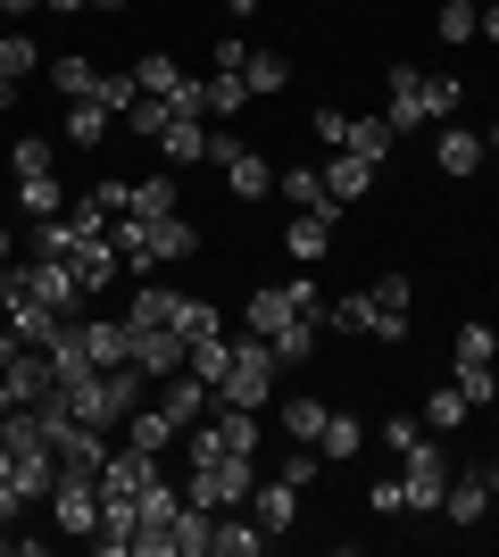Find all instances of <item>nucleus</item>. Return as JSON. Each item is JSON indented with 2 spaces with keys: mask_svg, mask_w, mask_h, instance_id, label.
<instances>
[{
  "mask_svg": "<svg viewBox=\"0 0 499 557\" xmlns=\"http://www.w3.org/2000/svg\"><path fill=\"white\" fill-rule=\"evenodd\" d=\"M250 491H259V458H191L184 466V499L200 508H250Z\"/></svg>",
  "mask_w": 499,
  "mask_h": 557,
  "instance_id": "nucleus-1",
  "label": "nucleus"
},
{
  "mask_svg": "<svg viewBox=\"0 0 499 557\" xmlns=\"http://www.w3.org/2000/svg\"><path fill=\"white\" fill-rule=\"evenodd\" d=\"M275 349L259 342V333H250V342H234V358H225V383H216V399H225V408H266V399H275Z\"/></svg>",
  "mask_w": 499,
  "mask_h": 557,
  "instance_id": "nucleus-2",
  "label": "nucleus"
},
{
  "mask_svg": "<svg viewBox=\"0 0 499 557\" xmlns=\"http://www.w3.org/2000/svg\"><path fill=\"white\" fill-rule=\"evenodd\" d=\"M175 516H184V499L166 491V474H150L134 491V557H175Z\"/></svg>",
  "mask_w": 499,
  "mask_h": 557,
  "instance_id": "nucleus-3",
  "label": "nucleus"
},
{
  "mask_svg": "<svg viewBox=\"0 0 499 557\" xmlns=\"http://www.w3.org/2000/svg\"><path fill=\"white\" fill-rule=\"evenodd\" d=\"M209 166L234 184V200H266V191H275V166H266L241 134H209Z\"/></svg>",
  "mask_w": 499,
  "mask_h": 557,
  "instance_id": "nucleus-4",
  "label": "nucleus"
},
{
  "mask_svg": "<svg viewBox=\"0 0 499 557\" xmlns=\"http://www.w3.org/2000/svg\"><path fill=\"white\" fill-rule=\"evenodd\" d=\"M400 483H408V516H441V491H450V458H441V442H416L400 458Z\"/></svg>",
  "mask_w": 499,
  "mask_h": 557,
  "instance_id": "nucleus-5",
  "label": "nucleus"
},
{
  "mask_svg": "<svg viewBox=\"0 0 499 557\" xmlns=\"http://www.w3.org/2000/svg\"><path fill=\"white\" fill-rule=\"evenodd\" d=\"M50 483H59V466H34L17 449H0V524H17L34 499H50Z\"/></svg>",
  "mask_w": 499,
  "mask_h": 557,
  "instance_id": "nucleus-6",
  "label": "nucleus"
},
{
  "mask_svg": "<svg viewBox=\"0 0 499 557\" xmlns=\"http://www.w3.org/2000/svg\"><path fill=\"white\" fill-rule=\"evenodd\" d=\"M358 300H366V333H383V342H408V308H416V283H408L400 267H391L383 283H366Z\"/></svg>",
  "mask_w": 499,
  "mask_h": 557,
  "instance_id": "nucleus-7",
  "label": "nucleus"
},
{
  "mask_svg": "<svg viewBox=\"0 0 499 557\" xmlns=\"http://www.w3.org/2000/svg\"><path fill=\"white\" fill-rule=\"evenodd\" d=\"M0 383H9V399H17V408H50V399H59V358L25 342L17 358H9V374H0Z\"/></svg>",
  "mask_w": 499,
  "mask_h": 557,
  "instance_id": "nucleus-8",
  "label": "nucleus"
},
{
  "mask_svg": "<svg viewBox=\"0 0 499 557\" xmlns=\"http://www.w3.org/2000/svg\"><path fill=\"white\" fill-rule=\"evenodd\" d=\"M184 349H191V342H184L175 325H125V358H134L150 383H166V374L184 367Z\"/></svg>",
  "mask_w": 499,
  "mask_h": 557,
  "instance_id": "nucleus-9",
  "label": "nucleus"
},
{
  "mask_svg": "<svg viewBox=\"0 0 499 557\" xmlns=\"http://www.w3.org/2000/svg\"><path fill=\"white\" fill-rule=\"evenodd\" d=\"M50 516H59V533L92 541V524H100V474H59V483H50Z\"/></svg>",
  "mask_w": 499,
  "mask_h": 557,
  "instance_id": "nucleus-10",
  "label": "nucleus"
},
{
  "mask_svg": "<svg viewBox=\"0 0 499 557\" xmlns=\"http://www.w3.org/2000/svg\"><path fill=\"white\" fill-rule=\"evenodd\" d=\"M383 92H391V134H416V125H433V116H425V67L391 59V67H383Z\"/></svg>",
  "mask_w": 499,
  "mask_h": 557,
  "instance_id": "nucleus-11",
  "label": "nucleus"
},
{
  "mask_svg": "<svg viewBox=\"0 0 499 557\" xmlns=\"http://www.w3.org/2000/svg\"><path fill=\"white\" fill-rule=\"evenodd\" d=\"M441 516H450L458 533H475L483 516H491V483H483V466H450V491H441Z\"/></svg>",
  "mask_w": 499,
  "mask_h": 557,
  "instance_id": "nucleus-12",
  "label": "nucleus"
},
{
  "mask_svg": "<svg viewBox=\"0 0 499 557\" xmlns=\"http://www.w3.org/2000/svg\"><path fill=\"white\" fill-rule=\"evenodd\" d=\"M150 399H159V408H166V417H175V424H200V417H209V408H216V383H200V374H191V367H175V374H166V383H150Z\"/></svg>",
  "mask_w": 499,
  "mask_h": 557,
  "instance_id": "nucleus-13",
  "label": "nucleus"
},
{
  "mask_svg": "<svg viewBox=\"0 0 499 557\" xmlns=\"http://www.w3.org/2000/svg\"><path fill=\"white\" fill-rule=\"evenodd\" d=\"M266 549V524L250 508H216V524H209V557H259Z\"/></svg>",
  "mask_w": 499,
  "mask_h": 557,
  "instance_id": "nucleus-14",
  "label": "nucleus"
},
{
  "mask_svg": "<svg viewBox=\"0 0 499 557\" xmlns=\"http://www.w3.org/2000/svg\"><path fill=\"white\" fill-rule=\"evenodd\" d=\"M250 516H259L266 533H291V524H300V483H291V474H266V483L250 491Z\"/></svg>",
  "mask_w": 499,
  "mask_h": 557,
  "instance_id": "nucleus-15",
  "label": "nucleus"
},
{
  "mask_svg": "<svg viewBox=\"0 0 499 557\" xmlns=\"http://www.w3.org/2000/svg\"><path fill=\"white\" fill-rule=\"evenodd\" d=\"M291 325H309V317L291 308V292H284V283H259V292H250V333L275 342V333H291Z\"/></svg>",
  "mask_w": 499,
  "mask_h": 557,
  "instance_id": "nucleus-16",
  "label": "nucleus"
},
{
  "mask_svg": "<svg viewBox=\"0 0 499 557\" xmlns=\"http://www.w3.org/2000/svg\"><path fill=\"white\" fill-rule=\"evenodd\" d=\"M275 191H284L291 209H309V216H341V200L325 191V175H316V166H284V175H275Z\"/></svg>",
  "mask_w": 499,
  "mask_h": 557,
  "instance_id": "nucleus-17",
  "label": "nucleus"
},
{
  "mask_svg": "<svg viewBox=\"0 0 499 557\" xmlns=\"http://www.w3.org/2000/svg\"><path fill=\"white\" fill-rule=\"evenodd\" d=\"M142 225H150V267H175V258L200 250V233H191L184 209H175V216H142Z\"/></svg>",
  "mask_w": 499,
  "mask_h": 557,
  "instance_id": "nucleus-18",
  "label": "nucleus"
},
{
  "mask_svg": "<svg viewBox=\"0 0 499 557\" xmlns=\"http://www.w3.org/2000/svg\"><path fill=\"white\" fill-rule=\"evenodd\" d=\"M483 159H491V150H483V134H466V125H450V134L433 141V166H441L450 184H458V175H475Z\"/></svg>",
  "mask_w": 499,
  "mask_h": 557,
  "instance_id": "nucleus-19",
  "label": "nucleus"
},
{
  "mask_svg": "<svg viewBox=\"0 0 499 557\" xmlns=\"http://www.w3.org/2000/svg\"><path fill=\"white\" fill-rule=\"evenodd\" d=\"M159 159L166 166H191V159H209V116H175L159 134Z\"/></svg>",
  "mask_w": 499,
  "mask_h": 557,
  "instance_id": "nucleus-20",
  "label": "nucleus"
},
{
  "mask_svg": "<svg viewBox=\"0 0 499 557\" xmlns=\"http://www.w3.org/2000/svg\"><path fill=\"white\" fill-rule=\"evenodd\" d=\"M325 191L341 200V209H350V200H366V191H375V166L350 159V150H333V159H325Z\"/></svg>",
  "mask_w": 499,
  "mask_h": 557,
  "instance_id": "nucleus-21",
  "label": "nucleus"
},
{
  "mask_svg": "<svg viewBox=\"0 0 499 557\" xmlns=\"http://www.w3.org/2000/svg\"><path fill=\"white\" fill-rule=\"evenodd\" d=\"M17 216H25V225L67 216V191H59V175H17Z\"/></svg>",
  "mask_w": 499,
  "mask_h": 557,
  "instance_id": "nucleus-22",
  "label": "nucleus"
},
{
  "mask_svg": "<svg viewBox=\"0 0 499 557\" xmlns=\"http://www.w3.org/2000/svg\"><path fill=\"white\" fill-rule=\"evenodd\" d=\"M175 433H184V424L166 417L159 399H142V408H134V417H125V442H134V449H150V458H159V449L175 442Z\"/></svg>",
  "mask_w": 499,
  "mask_h": 557,
  "instance_id": "nucleus-23",
  "label": "nucleus"
},
{
  "mask_svg": "<svg viewBox=\"0 0 499 557\" xmlns=\"http://www.w3.org/2000/svg\"><path fill=\"white\" fill-rule=\"evenodd\" d=\"M358 449H366V424H358L350 408H333V417H325V433H316V458H333V466H350Z\"/></svg>",
  "mask_w": 499,
  "mask_h": 557,
  "instance_id": "nucleus-24",
  "label": "nucleus"
},
{
  "mask_svg": "<svg viewBox=\"0 0 499 557\" xmlns=\"http://www.w3.org/2000/svg\"><path fill=\"white\" fill-rule=\"evenodd\" d=\"M175 209H184L175 175H142V184L125 191V209H117V216H175Z\"/></svg>",
  "mask_w": 499,
  "mask_h": 557,
  "instance_id": "nucleus-25",
  "label": "nucleus"
},
{
  "mask_svg": "<svg viewBox=\"0 0 499 557\" xmlns=\"http://www.w3.org/2000/svg\"><path fill=\"white\" fill-rule=\"evenodd\" d=\"M341 150H350V159H366V166H383V159H391V116H350Z\"/></svg>",
  "mask_w": 499,
  "mask_h": 557,
  "instance_id": "nucleus-26",
  "label": "nucleus"
},
{
  "mask_svg": "<svg viewBox=\"0 0 499 557\" xmlns=\"http://www.w3.org/2000/svg\"><path fill=\"white\" fill-rule=\"evenodd\" d=\"M50 84H59V92L67 100H100V84H109V67H92V59H50Z\"/></svg>",
  "mask_w": 499,
  "mask_h": 557,
  "instance_id": "nucleus-27",
  "label": "nucleus"
},
{
  "mask_svg": "<svg viewBox=\"0 0 499 557\" xmlns=\"http://www.w3.org/2000/svg\"><path fill=\"white\" fill-rule=\"evenodd\" d=\"M175 317H184V292H166V283H142L125 308V325H175Z\"/></svg>",
  "mask_w": 499,
  "mask_h": 557,
  "instance_id": "nucleus-28",
  "label": "nucleus"
},
{
  "mask_svg": "<svg viewBox=\"0 0 499 557\" xmlns=\"http://www.w3.org/2000/svg\"><path fill=\"white\" fill-rule=\"evenodd\" d=\"M109 125H117V116L100 109V100H67V141H75V150H100Z\"/></svg>",
  "mask_w": 499,
  "mask_h": 557,
  "instance_id": "nucleus-29",
  "label": "nucleus"
},
{
  "mask_svg": "<svg viewBox=\"0 0 499 557\" xmlns=\"http://www.w3.org/2000/svg\"><path fill=\"white\" fill-rule=\"evenodd\" d=\"M284 250H291V258H325V250H333V216H309V209H300V216L284 225Z\"/></svg>",
  "mask_w": 499,
  "mask_h": 557,
  "instance_id": "nucleus-30",
  "label": "nucleus"
},
{
  "mask_svg": "<svg viewBox=\"0 0 499 557\" xmlns=\"http://www.w3.org/2000/svg\"><path fill=\"white\" fill-rule=\"evenodd\" d=\"M325 417H333V408H325L316 392L284 399V433H291V442H309V449H316V433H325Z\"/></svg>",
  "mask_w": 499,
  "mask_h": 557,
  "instance_id": "nucleus-31",
  "label": "nucleus"
},
{
  "mask_svg": "<svg viewBox=\"0 0 499 557\" xmlns=\"http://www.w3.org/2000/svg\"><path fill=\"white\" fill-rule=\"evenodd\" d=\"M241 100H250V84H241V75H225V67L200 75V109H209V116H234Z\"/></svg>",
  "mask_w": 499,
  "mask_h": 557,
  "instance_id": "nucleus-32",
  "label": "nucleus"
},
{
  "mask_svg": "<svg viewBox=\"0 0 499 557\" xmlns=\"http://www.w3.org/2000/svg\"><path fill=\"white\" fill-rule=\"evenodd\" d=\"M450 358H458V367H491V358H499V333L491 325H458L450 333Z\"/></svg>",
  "mask_w": 499,
  "mask_h": 557,
  "instance_id": "nucleus-33",
  "label": "nucleus"
},
{
  "mask_svg": "<svg viewBox=\"0 0 499 557\" xmlns=\"http://www.w3.org/2000/svg\"><path fill=\"white\" fill-rule=\"evenodd\" d=\"M34 67H42V42L9 25V34H0V75H17V84H25V75H34Z\"/></svg>",
  "mask_w": 499,
  "mask_h": 557,
  "instance_id": "nucleus-34",
  "label": "nucleus"
},
{
  "mask_svg": "<svg viewBox=\"0 0 499 557\" xmlns=\"http://www.w3.org/2000/svg\"><path fill=\"white\" fill-rule=\"evenodd\" d=\"M225 358H234V342H225V333H209V342L184 349V367L200 374V383H225Z\"/></svg>",
  "mask_w": 499,
  "mask_h": 557,
  "instance_id": "nucleus-35",
  "label": "nucleus"
},
{
  "mask_svg": "<svg viewBox=\"0 0 499 557\" xmlns=\"http://www.w3.org/2000/svg\"><path fill=\"white\" fill-rule=\"evenodd\" d=\"M433 25H441V42H475L483 9H475V0H441V17H433Z\"/></svg>",
  "mask_w": 499,
  "mask_h": 557,
  "instance_id": "nucleus-36",
  "label": "nucleus"
},
{
  "mask_svg": "<svg viewBox=\"0 0 499 557\" xmlns=\"http://www.w3.org/2000/svg\"><path fill=\"white\" fill-rule=\"evenodd\" d=\"M241 84H250V92H284V84H291V59H275V50H259V59L241 67Z\"/></svg>",
  "mask_w": 499,
  "mask_h": 557,
  "instance_id": "nucleus-37",
  "label": "nucleus"
},
{
  "mask_svg": "<svg viewBox=\"0 0 499 557\" xmlns=\"http://www.w3.org/2000/svg\"><path fill=\"white\" fill-rule=\"evenodd\" d=\"M266 349H275V367H309V358H316V325H291V333H275Z\"/></svg>",
  "mask_w": 499,
  "mask_h": 557,
  "instance_id": "nucleus-38",
  "label": "nucleus"
},
{
  "mask_svg": "<svg viewBox=\"0 0 499 557\" xmlns=\"http://www.w3.org/2000/svg\"><path fill=\"white\" fill-rule=\"evenodd\" d=\"M458 424H466V399H458L450 383H441V392L425 399V433H458Z\"/></svg>",
  "mask_w": 499,
  "mask_h": 557,
  "instance_id": "nucleus-39",
  "label": "nucleus"
},
{
  "mask_svg": "<svg viewBox=\"0 0 499 557\" xmlns=\"http://www.w3.org/2000/svg\"><path fill=\"white\" fill-rule=\"evenodd\" d=\"M458 100H466V84H458V75H425V116H441V125H450Z\"/></svg>",
  "mask_w": 499,
  "mask_h": 557,
  "instance_id": "nucleus-40",
  "label": "nucleus"
},
{
  "mask_svg": "<svg viewBox=\"0 0 499 557\" xmlns=\"http://www.w3.org/2000/svg\"><path fill=\"white\" fill-rule=\"evenodd\" d=\"M175 333H184V342H209V333H225V317H216L209 300H184V317H175Z\"/></svg>",
  "mask_w": 499,
  "mask_h": 557,
  "instance_id": "nucleus-41",
  "label": "nucleus"
},
{
  "mask_svg": "<svg viewBox=\"0 0 499 557\" xmlns=\"http://www.w3.org/2000/svg\"><path fill=\"white\" fill-rule=\"evenodd\" d=\"M9 166H17V175H59V166H50V141H42V134H25L17 150H9Z\"/></svg>",
  "mask_w": 499,
  "mask_h": 557,
  "instance_id": "nucleus-42",
  "label": "nucleus"
},
{
  "mask_svg": "<svg viewBox=\"0 0 499 557\" xmlns=\"http://www.w3.org/2000/svg\"><path fill=\"white\" fill-rule=\"evenodd\" d=\"M499 367V358H491ZM491 367H450V392L466 399V408H475V399H491Z\"/></svg>",
  "mask_w": 499,
  "mask_h": 557,
  "instance_id": "nucleus-43",
  "label": "nucleus"
},
{
  "mask_svg": "<svg viewBox=\"0 0 499 557\" xmlns=\"http://www.w3.org/2000/svg\"><path fill=\"white\" fill-rule=\"evenodd\" d=\"M416 442H425V424H416V417H383V449H391V458H408Z\"/></svg>",
  "mask_w": 499,
  "mask_h": 557,
  "instance_id": "nucleus-44",
  "label": "nucleus"
},
{
  "mask_svg": "<svg viewBox=\"0 0 499 557\" xmlns=\"http://www.w3.org/2000/svg\"><path fill=\"white\" fill-rule=\"evenodd\" d=\"M366 508H375V516H408V483H400V474H383V483L366 491Z\"/></svg>",
  "mask_w": 499,
  "mask_h": 557,
  "instance_id": "nucleus-45",
  "label": "nucleus"
},
{
  "mask_svg": "<svg viewBox=\"0 0 499 557\" xmlns=\"http://www.w3.org/2000/svg\"><path fill=\"white\" fill-rule=\"evenodd\" d=\"M209 67L241 75V67H250V42H241V34H216V50H209Z\"/></svg>",
  "mask_w": 499,
  "mask_h": 557,
  "instance_id": "nucleus-46",
  "label": "nucleus"
},
{
  "mask_svg": "<svg viewBox=\"0 0 499 557\" xmlns=\"http://www.w3.org/2000/svg\"><path fill=\"white\" fill-rule=\"evenodd\" d=\"M309 134L325 141V150H341V134H350V116H341V109H316V116H309Z\"/></svg>",
  "mask_w": 499,
  "mask_h": 557,
  "instance_id": "nucleus-47",
  "label": "nucleus"
},
{
  "mask_svg": "<svg viewBox=\"0 0 499 557\" xmlns=\"http://www.w3.org/2000/svg\"><path fill=\"white\" fill-rule=\"evenodd\" d=\"M17 349H25V333L9 325V317H0V374H9V358H17Z\"/></svg>",
  "mask_w": 499,
  "mask_h": 557,
  "instance_id": "nucleus-48",
  "label": "nucleus"
},
{
  "mask_svg": "<svg viewBox=\"0 0 499 557\" xmlns=\"http://www.w3.org/2000/svg\"><path fill=\"white\" fill-rule=\"evenodd\" d=\"M34 9H42V0H0V17H34Z\"/></svg>",
  "mask_w": 499,
  "mask_h": 557,
  "instance_id": "nucleus-49",
  "label": "nucleus"
},
{
  "mask_svg": "<svg viewBox=\"0 0 499 557\" xmlns=\"http://www.w3.org/2000/svg\"><path fill=\"white\" fill-rule=\"evenodd\" d=\"M483 42H499V0H491V9H483Z\"/></svg>",
  "mask_w": 499,
  "mask_h": 557,
  "instance_id": "nucleus-50",
  "label": "nucleus"
},
{
  "mask_svg": "<svg viewBox=\"0 0 499 557\" xmlns=\"http://www.w3.org/2000/svg\"><path fill=\"white\" fill-rule=\"evenodd\" d=\"M0 109H17V75H0Z\"/></svg>",
  "mask_w": 499,
  "mask_h": 557,
  "instance_id": "nucleus-51",
  "label": "nucleus"
},
{
  "mask_svg": "<svg viewBox=\"0 0 499 557\" xmlns=\"http://www.w3.org/2000/svg\"><path fill=\"white\" fill-rule=\"evenodd\" d=\"M42 9H50V17H67V9H92V0H42Z\"/></svg>",
  "mask_w": 499,
  "mask_h": 557,
  "instance_id": "nucleus-52",
  "label": "nucleus"
},
{
  "mask_svg": "<svg viewBox=\"0 0 499 557\" xmlns=\"http://www.w3.org/2000/svg\"><path fill=\"white\" fill-rule=\"evenodd\" d=\"M483 483H491V499H499V458H483Z\"/></svg>",
  "mask_w": 499,
  "mask_h": 557,
  "instance_id": "nucleus-53",
  "label": "nucleus"
},
{
  "mask_svg": "<svg viewBox=\"0 0 499 557\" xmlns=\"http://www.w3.org/2000/svg\"><path fill=\"white\" fill-rule=\"evenodd\" d=\"M225 9H234V17H241V25H250V9H259V0H225Z\"/></svg>",
  "mask_w": 499,
  "mask_h": 557,
  "instance_id": "nucleus-54",
  "label": "nucleus"
},
{
  "mask_svg": "<svg viewBox=\"0 0 499 557\" xmlns=\"http://www.w3.org/2000/svg\"><path fill=\"white\" fill-rule=\"evenodd\" d=\"M0 267H9V225H0Z\"/></svg>",
  "mask_w": 499,
  "mask_h": 557,
  "instance_id": "nucleus-55",
  "label": "nucleus"
},
{
  "mask_svg": "<svg viewBox=\"0 0 499 557\" xmlns=\"http://www.w3.org/2000/svg\"><path fill=\"white\" fill-rule=\"evenodd\" d=\"M483 150H499V125H491V134H483Z\"/></svg>",
  "mask_w": 499,
  "mask_h": 557,
  "instance_id": "nucleus-56",
  "label": "nucleus"
},
{
  "mask_svg": "<svg viewBox=\"0 0 499 557\" xmlns=\"http://www.w3.org/2000/svg\"><path fill=\"white\" fill-rule=\"evenodd\" d=\"M92 9H125V0H92Z\"/></svg>",
  "mask_w": 499,
  "mask_h": 557,
  "instance_id": "nucleus-57",
  "label": "nucleus"
},
{
  "mask_svg": "<svg viewBox=\"0 0 499 557\" xmlns=\"http://www.w3.org/2000/svg\"><path fill=\"white\" fill-rule=\"evenodd\" d=\"M491 399H499V367H491Z\"/></svg>",
  "mask_w": 499,
  "mask_h": 557,
  "instance_id": "nucleus-58",
  "label": "nucleus"
},
{
  "mask_svg": "<svg viewBox=\"0 0 499 557\" xmlns=\"http://www.w3.org/2000/svg\"><path fill=\"white\" fill-rule=\"evenodd\" d=\"M0 25H9V17H0Z\"/></svg>",
  "mask_w": 499,
  "mask_h": 557,
  "instance_id": "nucleus-59",
  "label": "nucleus"
}]
</instances>
